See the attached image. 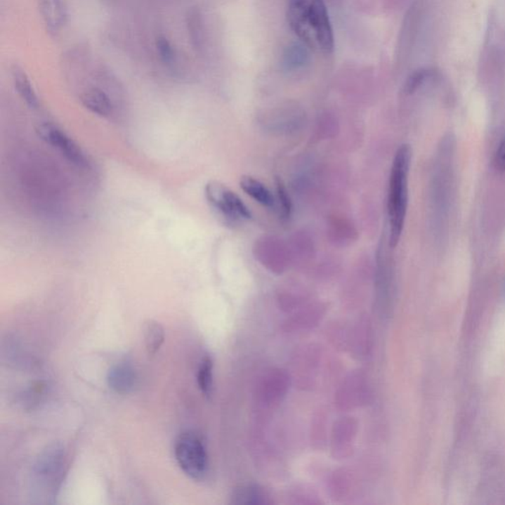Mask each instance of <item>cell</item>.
<instances>
[{"label":"cell","instance_id":"cell-1","mask_svg":"<svg viewBox=\"0 0 505 505\" xmlns=\"http://www.w3.org/2000/svg\"><path fill=\"white\" fill-rule=\"evenodd\" d=\"M287 21L291 30L315 53L330 55L334 34L323 0H287Z\"/></svg>","mask_w":505,"mask_h":505},{"label":"cell","instance_id":"cell-2","mask_svg":"<svg viewBox=\"0 0 505 505\" xmlns=\"http://www.w3.org/2000/svg\"><path fill=\"white\" fill-rule=\"evenodd\" d=\"M412 150L402 145L397 150L390 173L388 189V216H389V245L395 248L401 238L407 207V177L411 166Z\"/></svg>","mask_w":505,"mask_h":505},{"label":"cell","instance_id":"cell-3","mask_svg":"<svg viewBox=\"0 0 505 505\" xmlns=\"http://www.w3.org/2000/svg\"><path fill=\"white\" fill-rule=\"evenodd\" d=\"M175 457L183 472L192 480L204 479L209 469V457L204 441L196 433L181 434L175 443Z\"/></svg>","mask_w":505,"mask_h":505},{"label":"cell","instance_id":"cell-4","mask_svg":"<svg viewBox=\"0 0 505 505\" xmlns=\"http://www.w3.org/2000/svg\"><path fill=\"white\" fill-rule=\"evenodd\" d=\"M204 192L209 204L227 221H242L252 217L242 199L221 183L209 182Z\"/></svg>","mask_w":505,"mask_h":505},{"label":"cell","instance_id":"cell-5","mask_svg":"<svg viewBox=\"0 0 505 505\" xmlns=\"http://www.w3.org/2000/svg\"><path fill=\"white\" fill-rule=\"evenodd\" d=\"M39 136L60 153L72 164L78 167H86V157L81 148L67 133L53 124H41L37 128Z\"/></svg>","mask_w":505,"mask_h":505},{"label":"cell","instance_id":"cell-6","mask_svg":"<svg viewBox=\"0 0 505 505\" xmlns=\"http://www.w3.org/2000/svg\"><path fill=\"white\" fill-rule=\"evenodd\" d=\"M39 9L46 29L55 36L65 28L68 13L63 0H39Z\"/></svg>","mask_w":505,"mask_h":505},{"label":"cell","instance_id":"cell-7","mask_svg":"<svg viewBox=\"0 0 505 505\" xmlns=\"http://www.w3.org/2000/svg\"><path fill=\"white\" fill-rule=\"evenodd\" d=\"M107 380L113 391L122 395L129 394L136 386V373L133 366L128 363H119L110 369Z\"/></svg>","mask_w":505,"mask_h":505},{"label":"cell","instance_id":"cell-8","mask_svg":"<svg viewBox=\"0 0 505 505\" xmlns=\"http://www.w3.org/2000/svg\"><path fill=\"white\" fill-rule=\"evenodd\" d=\"M65 465V455L58 446L48 449L39 460L37 474L46 480H57Z\"/></svg>","mask_w":505,"mask_h":505},{"label":"cell","instance_id":"cell-9","mask_svg":"<svg viewBox=\"0 0 505 505\" xmlns=\"http://www.w3.org/2000/svg\"><path fill=\"white\" fill-rule=\"evenodd\" d=\"M80 100L85 108L100 117L108 118L113 114L114 107L111 99L98 88H91L83 92Z\"/></svg>","mask_w":505,"mask_h":505},{"label":"cell","instance_id":"cell-10","mask_svg":"<svg viewBox=\"0 0 505 505\" xmlns=\"http://www.w3.org/2000/svg\"><path fill=\"white\" fill-rule=\"evenodd\" d=\"M12 80H13L17 93L22 100L25 101V103L31 108H37L39 106V99L35 89L32 85L30 78L18 65H15L12 70Z\"/></svg>","mask_w":505,"mask_h":505},{"label":"cell","instance_id":"cell-11","mask_svg":"<svg viewBox=\"0 0 505 505\" xmlns=\"http://www.w3.org/2000/svg\"><path fill=\"white\" fill-rule=\"evenodd\" d=\"M240 187L246 194L263 206L270 207L275 204L272 192L260 181L246 176L240 180Z\"/></svg>","mask_w":505,"mask_h":505},{"label":"cell","instance_id":"cell-12","mask_svg":"<svg viewBox=\"0 0 505 505\" xmlns=\"http://www.w3.org/2000/svg\"><path fill=\"white\" fill-rule=\"evenodd\" d=\"M143 336H145V348L148 355H155L164 343V329L157 322L150 320L146 322L143 328Z\"/></svg>","mask_w":505,"mask_h":505},{"label":"cell","instance_id":"cell-13","mask_svg":"<svg viewBox=\"0 0 505 505\" xmlns=\"http://www.w3.org/2000/svg\"><path fill=\"white\" fill-rule=\"evenodd\" d=\"M212 370H214V363L211 358L206 356L199 365L197 378L199 390L207 398L211 397L212 393V384H214Z\"/></svg>","mask_w":505,"mask_h":505},{"label":"cell","instance_id":"cell-14","mask_svg":"<svg viewBox=\"0 0 505 505\" xmlns=\"http://www.w3.org/2000/svg\"><path fill=\"white\" fill-rule=\"evenodd\" d=\"M234 499H236L235 504H265L262 492L255 487H244L237 490L234 494Z\"/></svg>","mask_w":505,"mask_h":505},{"label":"cell","instance_id":"cell-15","mask_svg":"<svg viewBox=\"0 0 505 505\" xmlns=\"http://www.w3.org/2000/svg\"><path fill=\"white\" fill-rule=\"evenodd\" d=\"M275 186H277V199H279L282 216L285 219L289 218L292 211V204L289 192L287 191V188H285L284 182L280 178L275 179Z\"/></svg>","mask_w":505,"mask_h":505},{"label":"cell","instance_id":"cell-16","mask_svg":"<svg viewBox=\"0 0 505 505\" xmlns=\"http://www.w3.org/2000/svg\"><path fill=\"white\" fill-rule=\"evenodd\" d=\"M156 48L161 62L166 65H172L175 62V51L169 40L164 36H159L156 39Z\"/></svg>","mask_w":505,"mask_h":505},{"label":"cell","instance_id":"cell-17","mask_svg":"<svg viewBox=\"0 0 505 505\" xmlns=\"http://www.w3.org/2000/svg\"><path fill=\"white\" fill-rule=\"evenodd\" d=\"M494 164L499 172H505V136L500 141L497 152H495Z\"/></svg>","mask_w":505,"mask_h":505}]
</instances>
